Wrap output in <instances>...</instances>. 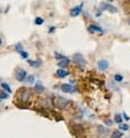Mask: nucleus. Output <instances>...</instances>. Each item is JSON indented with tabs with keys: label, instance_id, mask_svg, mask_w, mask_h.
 <instances>
[{
	"label": "nucleus",
	"instance_id": "obj_20",
	"mask_svg": "<svg viewBox=\"0 0 130 138\" xmlns=\"http://www.w3.org/2000/svg\"><path fill=\"white\" fill-rule=\"evenodd\" d=\"M35 24H36V26H42V24L44 23V20L42 19V17H40V16H37L36 19H35Z\"/></svg>",
	"mask_w": 130,
	"mask_h": 138
},
{
	"label": "nucleus",
	"instance_id": "obj_27",
	"mask_svg": "<svg viewBox=\"0 0 130 138\" xmlns=\"http://www.w3.org/2000/svg\"><path fill=\"white\" fill-rule=\"evenodd\" d=\"M55 58L58 59V61H61V59L65 58V56H64V55H62V54H59V52H55Z\"/></svg>",
	"mask_w": 130,
	"mask_h": 138
},
{
	"label": "nucleus",
	"instance_id": "obj_1",
	"mask_svg": "<svg viewBox=\"0 0 130 138\" xmlns=\"http://www.w3.org/2000/svg\"><path fill=\"white\" fill-rule=\"evenodd\" d=\"M54 104L56 106V108H58V109L65 110V109H67V108L71 106V101H70V100H67V99H65V97L58 96V97H55Z\"/></svg>",
	"mask_w": 130,
	"mask_h": 138
},
{
	"label": "nucleus",
	"instance_id": "obj_7",
	"mask_svg": "<svg viewBox=\"0 0 130 138\" xmlns=\"http://www.w3.org/2000/svg\"><path fill=\"white\" fill-rule=\"evenodd\" d=\"M61 89H62V92H64V93H73V92L78 91V88L73 87L72 84H62Z\"/></svg>",
	"mask_w": 130,
	"mask_h": 138
},
{
	"label": "nucleus",
	"instance_id": "obj_15",
	"mask_svg": "<svg viewBox=\"0 0 130 138\" xmlns=\"http://www.w3.org/2000/svg\"><path fill=\"white\" fill-rule=\"evenodd\" d=\"M112 137L113 138H121V137H123V132H122L121 130H114V131L112 132Z\"/></svg>",
	"mask_w": 130,
	"mask_h": 138
},
{
	"label": "nucleus",
	"instance_id": "obj_35",
	"mask_svg": "<svg viewBox=\"0 0 130 138\" xmlns=\"http://www.w3.org/2000/svg\"><path fill=\"white\" fill-rule=\"evenodd\" d=\"M0 81H1V79H0Z\"/></svg>",
	"mask_w": 130,
	"mask_h": 138
},
{
	"label": "nucleus",
	"instance_id": "obj_29",
	"mask_svg": "<svg viewBox=\"0 0 130 138\" xmlns=\"http://www.w3.org/2000/svg\"><path fill=\"white\" fill-rule=\"evenodd\" d=\"M122 116H123V119L126 120V121H129V120H130V117H129L128 115H127V114H126V113H124V111H123V114H122Z\"/></svg>",
	"mask_w": 130,
	"mask_h": 138
},
{
	"label": "nucleus",
	"instance_id": "obj_33",
	"mask_svg": "<svg viewBox=\"0 0 130 138\" xmlns=\"http://www.w3.org/2000/svg\"><path fill=\"white\" fill-rule=\"evenodd\" d=\"M129 23H130V19H129Z\"/></svg>",
	"mask_w": 130,
	"mask_h": 138
},
{
	"label": "nucleus",
	"instance_id": "obj_6",
	"mask_svg": "<svg viewBox=\"0 0 130 138\" xmlns=\"http://www.w3.org/2000/svg\"><path fill=\"white\" fill-rule=\"evenodd\" d=\"M96 66H98V70L99 71H106V70H108L109 67V62L106 61V59H100V61H98L96 63Z\"/></svg>",
	"mask_w": 130,
	"mask_h": 138
},
{
	"label": "nucleus",
	"instance_id": "obj_32",
	"mask_svg": "<svg viewBox=\"0 0 130 138\" xmlns=\"http://www.w3.org/2000/svg\"><path fill=\"white\" fill-rule=\"evenodd\" d=\"M0 13H1V8H0Z\"/></svg>",
	"mask_w": 130,
	"mask_h": 138
},
{
	"label": "nucleus",
	"instance_id": "obj_16",
	"mask_svg": "<svg viewBox=\"0 0 130 138\" xmlns=\"http://www.w3.org/2000/svg\"><path fill=\"white\" fill-rule=\"evenodd\" d=\"M1 88L4 89V91H6L8 94H11L12 93V88H11V86H9L8 84H6V82H1Z\"/></svg>",
	"mask_w": 130,
	"mask_h": 138
},
{
	"label": "nucleus",
	"instance_id": "obj_2",
	"mask_svg": "<svg viewBox=\"0 0 130 138\" xmlns=\"http://www.w3.org/2000/svg\"><path fill=\"white\" fill-rule=\"evenodd\" d=\"M17 95H19L20 100H21L22 102H28L29 99L31 97L30 89H29V88H26V87H23V88L20 89V92L17 93Z\"/></svg>",
	"mask_w": 130,
	"mask_h": 138
},
{
	"label": "nucleus",
	"instance_id": "obj_17",
	"mask_svg": "<svg viewBox=\"0 0 130 138\" xmlns=\"http://www.w3.org/2000/svg\"><path fill=\"white\" fill-rule=\"evenodd\" d=\"M41 104H42V106H43L44 108L50 107V106H51V101H50V99H42V100H41Z\"/></svg>",
	"mask_w": 130,
	"mask_h": 138
},
{
	"label": "nucleus",
	"instance_id": "obj_13",
	"mask_svg": "<svg viewBox=\"0 0 130 138\" xmlns=\"http://www.w3.org/2000/svg\"><path fill=\"white\" fill-rule=\"evenodd\" d=\"M69 64H70V59L67 58V57H65V58L61 59V61L57 63V65H58L59 67H66Z\"/></svg>",
	"mask_w": 130,
	"mask_h": 138
},
{
	"label": "nucleus",
	"instance_id": "obj_4",
	"mask_svg": "<svg viewBox=\"0 0 130 138\" xmlns=\"http://www.w3.org/2000/svg\"><path fill=\"white\" fill-rule=\"evenodd\" d=\"M27 77H28V72H27L26 70H23V69H19L16 71V73H15V79L20 82L26 81Z\"/></svg>",
	"mask_w": 130,
	"mask_h": 138
},
{
	"label": "nucleus",
	"instance_id": "obj_26",
	"mask_svg": "<svg viewBox=\"0 0 130 138\" xmlns=\"http://www.w3.org/2000/svg\"><path fill=\"white\" fill-rule=\"evenodd\" d=\"M26 81L28 82V84H34V82H35V77L32 76V74H29V76L27 77Z\"/></svg>",
	"mask_w": 130,
	"mask_h": 138
},
{
	"label": "nucleus",
	"instance_id": "obj_14",
	"mask_svg": "<svg viewBox=\"0 0 130 138\" xmlns=\"http://www.w3.org/2000/svg\"><path fill=\"white\" fill-rule=\"evenodd\" d=\"M123 11L126 14H130V0L123 2Z\"/></svg>",
	"mask_w": 130,
	"mask_h": 138
},
{
	"label": "nucleus",
	"instance_id": "obj_21",
	"mask_svg": "<svg viewBox=\"0 0 130 138\" xmlns=\"http://www.w3.org/2000/svg\"><path fill=\"white\" fill-rule=\"evenodd\" d=\"M22 50H23V47H22L21 43H17V44H15V45H14V51L17 52V54H19L20 51H22Z\"/></svg>",
	"mask_w": 130,
	"mask_h": 138
},
{
	"label": "nucleus",
	"instance_id": "obj_24",
	"mask_svg": "<svg viewBox=\"0 0 130 138\" xmlns=\"http://www.w3.org/2000/svg\"><path fill=\"white\" fill-rule=\"evenodd\" d=\"M114 80L116 82H122V81H123V76H122V74H115Z\"/></svg>",
	"mask_w": 130,
	"mask_h": 138
},
{
	"label": "nucleus",
	"instance_id": "obj_28",
	"mask_svg": "<svg viewBox=\"0 0 130 138\" xmlns=\"http://www.w3.org/2000/svg\"><path fill=\"white\" fill-rule=\"evenodd\" d=\"M103 122H105V124H106V125H108V127H112V125H113V121H112V120L106 119Z\"/></svg>",
	"mask_w": 130,
	"mask_h": 138
},
{
	"label": "nucleus",
	"instance_id": "obj_10",
	"mask_svg": "<svg viewBox=\"0 0 130 138\" xmlns=\"http://www.w3.org/2000/svg\"><path fill=\"white\" fill-rule=\"evenodd\" d=\"M28 61V64H29V66H31V67H34V69H37V67H40L42 65V61L41 59H37V61H31V59H27Z\"/></svg>",
	"mask_w": 130,
	"mask_h": 138
},
{
	"label": "nucleus",
	"instance_id": "obj_19",
	"mask_svg": "<svg viewBox=\"0 0 130 138\" xmlns=\"http://www.w3.org/2000/svg\"><path fill=\"white\" fill-rule=\"evenodd\" d=\"M98 132H99V135H106L108 132V130L105 127H98Z\"/></svg>",
	"mask_w": 130,
	"mask_h": 138
},
{
	"label": "nucleus",
	"instance_id": "obj_11",
	"mask_svg": "<svg viewBox=\"0 0 130 138\" xmlns=\"http://www.w3.org/2000/svg\"><path fill=\"white\" fill-rule=\"evenodd\" d=\"M34 89H35V92H36V93H43L44 91H46V88H44L43 84H42L41 81H37L36 84H35Z\"/></svg>",
	"mask_w": 130,
	"mask_h": 138
},
{
	"label": "nucleus",
	"instance_id": "obj_30",
	"mask_svg": "<svg viewBox=\"0 0 130 138\" xmlns=\"http://www.w3.org/2000/svg\"><path fill=\"white\" fill-rule=\"evenodd\" d=\"M55 30H56V27H55V26H54V27H50V28H49V30H48V31H49V34H52V32H54Z\"/></svg>",
	"mask_w": 130,
	"mask_h": 138
},
{
	"label": "nucleus",
	"instance_id": "obj_3",
	"mask_svg": "<svg viewBox=\"0 0 130 138\" xmlns=\"http://www.w3.org/2000/svg\"><path fill=\"white\" fill-rule=\"evenodd\" d=\"M100 9H101V11H107V12H109V13H114V14L119 12V9H117L116 7L110 4H107V2H101V4H100Z\"/></svg>",
	"mask_w": 130,
	"mask_h": 138
},
{
	"label": "nucleus",
	"instance_id": "obj_22",
	"mask_svg": "<svg viewBox=\"0 0 130 138\" xmlns=\"http://www.w3.org/2000/svg\"><path fill=\"white\" fill-rule=\"evenodd\" d=\"M114 121L116 122L117 124H120V123L123 122V119H122V116L120 114H116V115H115V117H114Z\"/></svg>",
	"mask_w": 130,
	"mask_h": 138
},
{
	"label": "nucleus",
	"instance_id": "obj_5",
	"mask_svg": "<svg viewBox=\"0 0 130 138\" xmlns=\"http://www.w3.org/2000/svg\"><path fill=\"white\" fill-rule=\"evenodd\" d=\"M72 59H73V62L76 63V64L81 65V66H85V65L87 64L86 59L84 58V56H82L81 54H74L73 57H72Z\"/></svg>",
	"mask_w": 130,
	"mask_h": 138
},
{
	"label": "nucleus",
	"instance_id": "obj_25",
	"mask_svg": "<svg viewBox=\"0 0 130 138\" xmlns=\"http://www.w3.org/2000/svg\"><path fill=\"white\" fill-rule=\"evenodd\" d=\"M119 128H120V130H121V131H127V130L129 129V125L128 124H123V123H120Z\"/></svg>",
	"mask_w": 130,
	"mask_h": 138
},
{
	"label": "nucleus",
	"instance_id": "obj_9",
	"mask_svg": "<svg viewBox=\"0 0 130 138\" xmlns=\"http://www.w3.org/2000/svg\"><path fill=\"white\" fill-rule=\"evenodd\" d=\"M69 74H70V72L67 71V70H65L64 67H61V69H58L56 71V76L58 78H65L69 76Z\"/></svg>",
	"mask_w": 130,
	"mask_h": 138
},
{
	"label": "nucleus",
	"instance_id": "obj_8",
	"mask_svg": "<svg viewBox=\"0 0 130 138\" xmlns=\"http://www.w3.org/2000/svg\"><path fill=\"white\" fill-rule=\"evenodd\" d=\"M81 9H82V4L78 5V6H76V7H74V8H72L71 11H70V15H71L72 17H74V16H78L79 14L81 13Z\"/></svg>",
	"mask_w": 130,
	"mask_h": 138
},
{
	"label": "nucleus",
	"instance_id": "obj_34",
	"mask_svg": "<svg viewBox=\"0 0 130 138\" xmlns=\"http://www.w3.org/2000/svg\"><path fill=\"white\" fill-rule=\"evenodd\" d=\"M109 1H110V0H109ZM112 1H113V0H112Z\"/></svg>",
	"mask_w": 130,
	"mask_h": 138
},
{
	"label": "nucleus",
	"instance_id": "obj_12",
	"mask_svg": "<svg viewBox=\"0 0 130 138\" xmlns=\"http://www.w3.org/2000/svg\"><path fill=\"white\" fill-rule=\"evenodd\" d=\"M88 31H89V32H94V31L102 32L103 30H102V28H101V27H99L98 24H91V26L88 27Z\"/></svg>",
	"mask_w": 130,
	"mask_h": 138
},
{
	"label": "nucleus",
	"instance_id": "obj_31",
	"mask_svg": "<svg viewBox=\"0 0 130 138\" xmlns=\"http://www.w3.org/2000/svg\"><path fill=\"white\" fill-rule=\"evenodd\" d=\"M2 43H4V42H2V38H1V37H0V47L2 45Z\"/></svg>",
	"mask_w": 130,
	"mask_h": 138
},
{
	"label": "nucleus",
	"instance_id": "obj_18",
	"mask_svg": "<svg viewBox=\"0 0 130 138\" xmlns=\"http://www.w3.org/2000/svg\"><path fill=\"white\" fill-rule=\"evenodd\" d=\"M7 97H8V93L4 91V89H1L0 91V100H6Z\"/></svg>",
	"mask_w": 130,
	"mask_h": 138
},
{
	"label": "nucleus",
	"instance_id": "obj_23",
	"mask_svg": "<svg viewBox=\"0 0 130 138\" xmlns=\"http://www.w3.org/2000/svg\"><path fill=\"white\" fill-rule=\"evenodd\" d=\"M19 55H20V56H21L23 59H28V58H29V54H28L27 51H24V50L20 51V52H19Z\"/></svg>",
	"mask_w": 130,
	"mask_h": 138
}]
</instances>
